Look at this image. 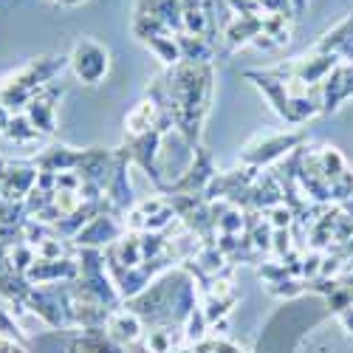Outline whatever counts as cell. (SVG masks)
I'll return each instance as SVG.
<instances>
[{"label": "cell", "mask_w": 353, "mask_h": 353, "mask_svg": "<svg viewBox=\"0 0 353 353\" xmlns=\"http://www.w3.org/2000/svg\"><path fill=\"white\" fill-rule=\"evenodd\" d=\"M37 249V260H63V243H60V238H46L40 246H34Z\"/></svg>", "instance_id": "10"}, {"label": "cell", "mask_w": 353, "mask_h": 353, "mask_svg": "<svg viewBox=\"0 0 353 353\" xmlns=\"http://www.w3.org/2000/svg\"><path fill=\"white\" fill-rule=\"evenodd\" d=\"M57 97H63V88L57 91V88L46 85L43 91L26 105V116L32 119V125L40 133H54V102H57Z\"/></svg>", "instance_id": "2"}, {"label": "cell", "mask_w": 353, "mask_h": 353, "mask_svg": "<svg viewBox=\"0 0 353 353\" xmlns=\"http://www.w3.org/2000/svg\"><path fill=\"white\" fill-rule=\"evenodd\" d=\"M175 43H179L184 63H210V57H212V43L210 40L181 32V34H175Z\"/></svg>", "instance_id": "7"}, {"label": "cell", "mask_w": 353, "mask_h": 353, "mask_svg": "<svg viewBox=\"0 0 353 353\" xmlns=\"http://www.w3.org/2000/svg\"><path fill=\"white\" fill-rule=\"evenodd\" d=\"M263 6V12H274V14H285V17H294V6L291 0H257Z\"/></svg>", "instance_id": "12"}, {"label": "cell", "mask_w": 353, "mask_h": 353, "mask_svg": "<svg viewBox=\"0 0 353 353\" xmlns=\"http://www.w3.org/2000/svg\"><path fill=\"white\" fill-rule=\"evenodd\" d=\"M263 32V17H234L229 26H226V43L229 48H243V46H252V40Z\"/></svg>", "instance_id": "6"}, {"label": "cell", "mask_w": 353, "mask_h": 353, "mask_svg": "<svg viewBox=\"0 0 353 353\" xmlns=\"http://www.w3.org/2000/svg\"><path fill=\"white\" fill-rule=\"evenodd\" d=\"M110 331H113V336L116 339H136L139 336V331H141V322H139V316L136 314H128V311H122V314H113L110 316Z\"/></svg>", "instance_id": "9"}, {"label": "cell", "mask_w": 353, "mask_h": 353, "mask_svg": "<svg viewBox=\"0 0 353 353\" xmlns=\"http://www.w3.org/2000/svg\"><path fill=\"white\" fill-rule=\"evenodd\" d=\"M60 3H63V6H79L82 0H60Z\"/></svg>", "instance_id": "14"}, {"label": "cell", "mask_w": 353, "mask_h": 353, "mask_svg": "<svg viewBox=\"0 0 353 353\" xmlns=\"http://www.w3.org/2000/svg\"><path fill=\"white\" fill-rule=\"evenodd\" d=\"M3 136H6L9 141H14V144H32V141L40 139V130L32 125V119H28L26 113H14Z\"/></svg>", "instance_id": "8"}, {"label": "cell", "mask_w": 353, "mask_h": 353, "mask_svg": "<svg viewBox=\"0 0 353 353\" xmlns=\"http://www.w3.org/2000/svg\"><path fill=\"white\" fill-rule=\"evenodd\" d=\"M159 119H161V108H159L153 99H144V102H139V105L128 113L125 128H128V133H130V139H133V136L150 133V130L159 125Z\"/></svg>", "instance_id": "5"}, {"label": "cell", "mask_w": 353, "mask_h": 353, "mask_svg": "<svg viewBox=\"0 0 353 353\" xmlns=\"http://www.w3.org/2000/svg\"><path fill=\"white\" fill-rule=\"evenodd\" d=\"M119 234H122V223L116 221L113 215L102 212V215H97L91 223H85V226L79 229L77 243H79V246H99V243L116 241Z\"/></svg>", "instance_id": "3"}, {"label": "cell", "mask_w": 353, "mask_h": 353, "mask_svg": "<svg viewBox=\"0 0 353 353\" xmlns=\"http://www.w3.org/2000/svg\"><path fill=\"white\" fill-rule=\"evenodd\" d=\"M68 65L74 68V74L88 82V85H97L102 82V77L108 74L110 68V60H108V51L97 43V40H79L68 57Z\"/></svg>", "instance_id": "1"}, {"label": "cell", "mask_w": 353, "mask_h": 353, "mask_svg": "<svg viewBox=\"0 0 353 353\" xmlns=\"http://www.w3.org/2000/svg\"><path fill=\"white\" fill-rule=\"evenodd\" d=\"M12 110L9 108H3V105H0V133H6V128H9V122H12Z\"/></svg>", "instance_id": "13"}, {"label": "cell", "mask_w": 353, "mask_h": 353, "mask_svg": "<svg viewBox=\"0 0 353 353\" xmlns=\"http://www.w3.org/2000/svg\"><path fill=\"white\" fill-rule=\"evenodd\" d=\"M269 223H272V229H288V223H291V210L283 207V203H274V207L269 210Z\"/></svg>", "instance_id": "11"}, {"label": "cell", "mask_w": 353, "mask_h": 353, "mask_svg": "<svg viewBox=\"0 0 353 353\" xmlns=\"http://www.w3.org/2000/svg\"><path fill=\"white\" fill-rule=\"evenodd\" d=\"M297 139H300V136H272V139H266V141H257V144H252L249 150L243 153V161H249L252 167L269 164L272 159L283 156Z\"/></svg>", "instance_id": "4"}]
</instances>
